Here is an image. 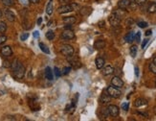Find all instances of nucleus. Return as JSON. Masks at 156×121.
<instances>
[{
	"label": "nucleus",
	"mask_w": 156,
	"mask_h": 121,
	"mask_svg": "<svg viewBox=\"0 0 156 121\" xmlns=\"http://www.w3.org/2000/svg\"><path fill=\"white\" fill-rule=\"evenodd\" d=\"M31 3H34V4H36L39 2V0H29Z\"/></svg>",
	"instance_id": "obj_43"
},
{
	"label": "nucleus",
	"mask_w": 156,
	"mask_h": 121,
	"mask_svg": "<svg viewBox=\"0 0 156 121\" xmlns=\"http://www.w3.org/2000/svg\"><path fill=\"white\" fill-rule=\"evenodd\" d=\"M100 101H101V103H102V104H107V103H109L111 101V96L107 93V91L102 92V94L101 95V98H100Z\"/></svg>",
	"instance_id": "obj_12"
},
{
	"label": "nucleus",
	"mask_w": 156,
	"mask_h": 121,
	"mask_svg": "<svg viewBox=\"0 0 156 121\" xmlns=\"http://www.w3.org/2000/svg\"><path fill=\"white\" fill-rule=\"evenodd\" d=\"M105 40H97V41H95L94 47L96 48V49H102V48H105Z\"/></svg>",
	"instance_id": "obj_19"
},
{
	"label": "nucleus",
	"mask_w": 156,
	"mask_h": 121,
	"mask_svg": "<svg viewBox=\"0 0 156 121\" xmlns=\"http://www.w3.org/2000/svg\"><path fill=\"white\" fill-rule=\"evenodd\" d=\"M111 85L114 86V87H116V88H123V82L120 77L115 76V77H113L112 80H111Z\"/></svg>",
	"instance_id": "obj_9"
},
{
	"label": "nucleus",
	"mask_w": 156,
	"mask_h": 121,
	"mask_svg": "<svg viewBox=\"0 0 156 121\" xmlns=\"http://www.w3.org/2000/svg\"><path fill=\"white\" fill-rule=\"evenodd\" d=\"M134 36H135V34L133 33V32H129V33L126 36L124 40H126L127 42H132V41L134 40Z\"/></svg>",
	"instance_id": "obj_20"
},
{
	"label": "nucleus",
	"mask_w": 156,
	"mask_h": 121,
	"mask_svg": "<svg viewBox=\"0 0 156 121\" xmlns=\"http://www.w3.org/2000/svg\"><path fill=\"white\" fill-rule=\"evenodd\" d=\"M133 2L139 6V5H144L147 2V0H133Z\"/></svg>",
	"instance_id": "obj_32"
},
{
	"label": "nucleus",
	"mask_w": 156,
	"mask_h": 121,
	"mask_svg": "<svg viewBox=\"0 0 156 121\" xmlns=\"http://www.w3.org/2000/svg\"><path fill=\"white\" fill-rule=\"evenodd\" d=\"M149 42V40L148 39H145V40H144V41H143V43H142V48H145V46L147 45V43Z\"/></svg>",
	"instance_id": "obj_40"
},
{
	"label": "nucleus",
	"mask_w": 156,
	"mask_h": 121,
	"mask_svg": "<svg viewBox=\"0 0 156 121\" xmlns=\"http://www.w3.org/2000/svg\"><path fill=\"white\" fill-rule=\"evenodd\" d=\"M67 59H68V61H69L70 63L74 66V68H79V67H80V66H81V63L80 62L79 59L77 58L76 56H74V54L71 55V56H68V57H67Z\"/></svg>",
	"instance_id": "obj_5"
},
{
	"label": "nucleus",
	"mask_w": 156,
	"mask_h": 121,
	"mask_svg": "<svg viewBox=\"0 0 156 121\" xmlns=\"http://www.w3.org/2000/svg\"><path fill=\"white\" fill-rule=\"evenodd\" d=\"M41 22H42V18L39 17V18L37 19V25H40V24H41Z\"/></svg>",
	"instance_id": "obj_45"
},
{
	"label": "nucleus",
	"mask_w": 156,
	"mask_h": 121,
	"mask_svg": "<svg viewBox=\"0 0 156 121\" xmlns=\"http://www.w3.org/2000/svg\"><path fill=\"white\" fill-rule=\"evenodd\" d=\"M130 3H131L130 0H120L119 3H118V7L120 8V9H123L124 10V9L129 8Z\"/></svg>",
	"instance_id": "obj_13"
},
{
	"label": "nucleus",
	"mask_w": 156,
	"mask_h": 121,
	"mask_svg": "<svg viewBox=\"0 0 156 121\" xmlns=\"http://www.w3.org/2000/svg\"><path fill=\"white\" fill-rule=\"evenodd\" d=\"M128 106H129V105H128V103L127 102L123 103V104H122V109H123V110H128Z\"/></svg>",
	"instance_id": "obj_36"
},
{
	"label": "nucleus",
	"mask_w": 156,
	"mask_h": 121,
	"mask_svg": "<svg viewBox=\"0 0 156 121\" xmlns=\"http://www.w3.org/2000/svg\"><path fill=\"white\" fill-rule=\"evenodd\" d=\"M148 12L150 13V14L156 13V2H153V3H151L149 5V8H148Z\"/></svg>",
	"instance_id": "obj_22"
},
{
	"label": "nucleus",
	"mask_w": 156,
	"mask_h": 121,
	"mask_svg": "<svg viewBox=\"0 0 156 121\" xmlns=\"http://www.w3.org/2000/svg\"><path fill=\"white\" fill-rule=\"evenodd\" d=\"M147 104H148V101H147L145 99H144V98H137L134 102V106L137 107V108H139V107L145 106V105H147Z\"/></svg>",
	"instance_id": "obj_14"
},
{
	"label": "nucleus",
	"mask_w": 156,
	"mask_h": 121,
	"mask_svg": "<svg viewBox=\"0 0 156 121\" xmlns=\"http://www.w3.org/2000/svg\"><path fill=\"white\" fill-rule=\"evenodd\" d=\"M39 36V34H38V31H36V32H34V37L35 38H38Z\"/></svg>",
	"instance_id": "obj_42"
},
{
	"label": "nucleus",
	"mask_w": 156,
	"mask_h": 121,
	"mask_svg": "<svg viewBox=\"0 0 156 121\" xmlns=\"http://www.w3.org/2000/svg\"><path fill=\"white\" fill-rule=\"evenodd\" d=\"M113 72H114V68H113L111 66H105V68L102 69V74H103L105 76H108V75H111Z\"/></svg>",
	"instance_id": "obj_16"
},
{
	"label": "nucleus",
	"mask_w": 156,
	"mask_h": 121,
	"mask_svg": "<svg viewBox=\"0 0 156 121\" xmlns=\"http://www.w3.org/2000/svg\"><path fill=\"white\" fill-rule=\"evenodd\" d=\"M149 70H150L153 74H156V63H154V62L149 63Z\"/></svg>",
	"instance_id": "obj_30"
},
{
	"label": "nucleus",
	"mask_w": 156,
	"mask_h": 121,
	"mask_svg": "<svg viewBox=\"0 0 156 121\" xmlns=\"http://www.w3.org/2000/svg\"><path fill=\"white\" fill-rule=\"evenodd\" d=\"M135 72H136V75L138 76V74H139V72H138V67H135Z\"/></svg>",
	"instance_id": "obj_46"
},
{
	"label": "nucleus",
	"mask_w": 156,
	"mask_h": 121,
	"mask_svg": "<svg viewBox=\"0 0 156 121\" xmlns=\"http://www.w3.org/2000/svg\"><path fill=\"white\" fill-rule=\"evenodd\" d=\"M65 110L69 114H72L73 111H75V106L74 105H68V106L65 108Z\"/></svg>",
	"instance_id": "obj_29"
},
{
	"label": "nucleus",
	"mask_w": 156,
	"mask_h": 121,
	"mask_svg": "<svg viewBox=\"0 0 156 121\" xmlns=\"http://www.w3.org/2000/svg\"><path fill=\"white\" fill-rule=\"evenodd\" d=\"M120 22H121V18L118 16V15H115L114 13L109 16V23H110L111 26H113V27L118 26L119 24H120Z\"/></svg>",
	"instance_id": "obj_8"
},
{
	"label": "nucleus",
	"mask_w": 156,
	"mask_h": 121,
	"mask_svg": "<svg viewBox=\"0 0 156 121\" xmlns=\"http://www.w3.org/2000/svg\"><path fill=\"white\" fill-rule=\"evenodd\" d=\"M7 30V25L5 22H0V33H4Z\"/></svg>",
	"instance_id": "obj_28"
},
{
	"label": "nucleus",
	"mask_w": 156,
	"mask_h": 121,
	"mask_svg": "<svg viewBox=\"0 0 156 121\" xmlns=\"http://www.w3.org/2000/svg\"><path fill=\"white\" fill-rule=\"evenodd\" d=\"M153 62H154V63H156V56L154 57V59H153Z\"/></svg>",
	"instance_id": "obj_47"
},
{
	"label": "nucleus",
	"mask_w": 156,
	"mask_h": 121,
	"mask_svg": "<svg viewBox=\"0 0 156 121\" xmlns=\"http://www.w3.org/2000/svg\"><path fill=\"white\" fill-rule=\"evenodd\" d=\"M46 38L49 40H53L55 39V33L53 31H48L47 33H46Z\"/></svg>",
	"instance_id": "obj_27"
},
{
	"label": "nucleus",
	"mask_w": 156,
	"mask_h": 121,
	"mask_svg": "<svg viewBox=\"0 0 156 121\" xmlns=\"http://www.w3.org/2000/svg\"><path fill=\"white\" fill-rule=\"evenodd\" d=\"M4 15H5V17H6L9 21L13 22L15 20V15L12 11H10V10H5V11H4Z\"/></svg>",
	"instance_id": "obj_11"
},
{
	"label": "nucleus",
	"mask_w": 156,
	"mask_h": 121,
	"mask_svg": "<svg viewBox=\"0 0 156 121\" xmlns=\"http://www.w3.org/2000/svg\"><path fill=\"white\" fill-rule=\"evenodd\" d=\"M0 52H1V55L4 56V57H10V56L13 54V51H12L11 46H9V45L3 46V47L1 48Z\"/></svg>",
	"instance_id": "obj_10"
},
{
	"label": "nucleus",
	"mask_w": 156,
	"mask_h": 121,
	"mask_svg": "<svg viewBox=\"0 0 156 121\" xmlns=\"http://www.w3.org/2000/svg\"><path fill=\"white\" fill-rule=\"evenodd\" d=\"M137 25L140 27V28H145V27H148V23L145 21H139L137 23Z\"/></svg>",
	"instance_id": "obj_31"
},
{
	"label": "nucleus",
	"mask_w": 156,
	"mask_h": 121,
	"mask_svg": "<svg viewBox=\"0 0 156 121\" xmlns=\"http://www.w3.org/2000/svg\"><path fill=\"white\" fill-rule=\"evenodd\" d=\"M107 110H108L109 114L113 117H117L119 115V113H120V110L116 105H109Z\"/></svg>",
	"instance_id": "obj_7"
},
{
	"label": "nucleus",
	"mask_w": 156,
	"mask_h": 121,
	"mask_svg": "<svg viewBox=\"0 0 156 121\" xmlns=\"http://www.w3.org/2000/svg\"><path fill=\"white\" fill-rule=\"evenodd\" d=\"M151 33H152V31H151V30H148V31L145 32V36H150Z\"/></svg>",
	"instance_id": "obj_41"
},
{
	"label": "nucleus",
	"mask_w": 156,
	"mask_h": 121,
	"mask_svg": "<svg viewBox=\"0 0 156 121\" xmlns=\"http://www.w3.org/2000/svg\"><path fill=\"white\" fill-rule=\"evenodd\" d=\"M113 13H114L116 15H118L120 18H122L123 16H124V15H126V12H123V9H119V10L113 12Z\"/></svg>",
	"instance_id": "obj_25"
},
{
	"label": "nucleus",
	"mask_w": 156,
	"mask_h": 121,
	"mask_svg": "<svg viewBox=\"0 0 156 121\" xmlns=\"http://www.w3.org/2000/svg\"><path fill=\"white\" fill-rule=\"evenodd\" d=\"M3 66L4 67H6V68L11 67V62H9V61H5V62H3Z\"/></svg>",
	"instance_id": "obj_39"
},
{
	"label": "nucleus",
	"mask_w": 156,
	"mask_h": 121,
	"mask_svg": "<svg viewBox=\"0 0 156 121\" xmlns=\"http://www.w3.org/2000/svg\"><path fill=\"white\" fill-rule=\"evenodd\" d=\"M129 52H130V56L132 58H135L136 57V54H137V46L136 45H132L129 49Z\"/></svg>",
	"instance_id": "obj_24"
},
{
	"label": "nucleus",
	"mask_w": 156,
	"mask_h": 121,
	"mask_svg": "<svg viewBox=\"0 0 156 121\" xmlns=\"http://www.w3.org/2000/svg\"><path fill=\"white\" fill-rule=\"evenodd\" d=\"M79 6L77 4H65V5H62L60 7H58V14H66V13H70L73 10H76L78 9Z\"/></svg>",
	"instance_id": "obj_2"
},
{
	"label": "nucleus",
	"mask_w": 156,
	"mask_h": 121,
	"mask_svg": "<svg viewBox=\"0 0 156 121\" xmlns=\"http://www.w3.org/2000/svg\"><path fill=\"white\" fill-rule=\"evenodd\" d=\"M60 53H61L62 55L65 56V57L71 56L74 54V48H73V46L69 45V44H63L60 47Z\"/></svg>",
	"instance_id": "obj_4"
},
{
	"label": "nucleus",
	"mask_w": 156,
	"mask_h": 121,
	"mask_svg": "<svg viewBox=\"0 0 156 121\" xmlns=\"http://www.w3.org/2000/svg\"><path fill=\"white\" fill-rule=\"evenodd\" d=\"M63 22L68 24V25H72L74 23H76L77 21V18L75 16H67V17H63Z\"/></svg>",
	"instance_id": "obj_15"
},
{
	"label": "nucleus",
	"mask_w": 156,
	"mask_h": 121,
	"mask_svg": "<svg viewBox=\"0 0 156 121\" xmlns=\"http://www.w3.org/2000/svg\"><path fill=\"white\" fill-rule=\"evenodd\" d=\"M45 77L49 81H52L53 78H54V76H53V71H52L51 67H49V66H47V67L45 68Z\"/></svg>",
	"instance_id": "obj_17"
},
{
	"label": "nucleus",
	"mask_w": 156,
	"mask_h": 121,
	"mask_svg": "<svg viewBox=\"0 0 156 121\" xmlns=\"http://www.w3.org/2000/svg\"><path fill=\"white\" fill-rule=\"evenodd\" d=\"M155 84H156V82H155Z\"/></svg>",
	"instance_id": "obj_50"
},
{
	"label": "nucleus",
	"mask_w": 156,
	"mask_h": 121,
	"mask_svg": "<svg viewBox=\"0 0 156 121\" xmlns=\"http://www.w3.org/2000/svg\"><path fill=\"white\" fill-rule=\"evenodd\" d=\"M11 68L13 70V75L17 79H22L25 75V67L17 59H15L11 63Z\"/></svg>",
	"instance_id": "obj_1"
},
{
	"label": "nucleus",
	"mask_w": 156,
	"mask_h": 121,
	"mask_svg": "<svg viewBox=\"0 0 156 121\" xmlns=\"http://www.w3.org/2000/svg\"><path fill=\"white\" fill-rule=\"evenodd\" d=\"M140 38H141V33H140V32H138V33L134 36V40H136L137 42H139V41H140Z\"/></svg>",
	"instance_id": "obj_38"
},
{
	"label": "nucleus",
	"mask_w": 156,
	"mask_h": 121,
	"mask_svg": "<svg viewBox=\"0 0 156 121\" xmlns=\"http://www.w3.org/2000/svg\"><path fill=\"white\" fill-rule=\"evenodd\" d=\"M74 37H75V34H74V32H73L72 30H70V29H65L61 34V39L66 40H73Z\"/></svg>",
	"instance_id": "obj_6"
},
{
	"label": "nucleus",
	"mask_w": 156,
	"mask_h": 121,
	"mask_svg": "<svg viewBox=\"0 0 156 121\" xmlns=\"http://www.w3.org/2000/svg\"><path fill=\"white\" fill-rule=\"evenodd\" d=\"M1 2H2L5 6L11 7V6H13V5L15 4V0H1Z\"/></svg>",
	"instance_id": "obj_26"
},
{
	"label": "nucleus",
	"mask_w": 156,
	"mask_h": 121,
	"mask_svg": "<svg viewBox=\"0 0 156 121\" xmlns=\"http://www.w3.org/2000/svg\"><path fill=\"white\" fill-rule=\"evenodd\" d=\"M28 37H29V34L24 33L23 35H21V36H20V40H21L22 41H24V40H26L27 39H28Z\"/></svg>",
	"instance_id": "obj_34"
},
{
	"label": "nucleus",
	"mask_w": 156,
	"mask_h": 121,
	"mask_svg": "<svg viewBox=\"0 0 156 121\" xmlns=\"http://www.w3.org/2000/svg\"><path fill=\"white\" fill-rule=\"evenodd\" d=\"M1 17H2V12L0 11V19H1Z\"/></svg>",
	"instance_id": "obj_48"
},
{
	"label": "nucleus",
	"mask_w": 156,
	"mask_h": 121,
	"mask_svg": "<svg viewBox=\"0 0 156 121\" xmlns=\"http://www.w3.org/2000/svg\"><path fill=\"white\" fill-rule=\"evenodd\" d=\"M53 3H52V1H50L49 3H48L47 7H46V13H47V15H51L53 14Z\"/></svg>",
	"instance_id": "obj_23"
},
{
	"label": "nucleus",
	"mask_w": 156,
	"mask_h": 121,
	"mask_svg": "<svg viewBox=\"0 0 156 121\" xmlns=\"http://www.w3.org/2000/svg\"><path fill=\"white\" fill-rule=\"evenodd\" d=\"M59 2H61V3H68V2H71V0H59Z\"/></svg>",
	"instance_id": "obj_44"
},
{
	"label": "nucleus",
	"mask_w": 156,
	"mask_h": 121,
	"mask_svg": "<svg viewBox=\"0 0 156 121\" xmlns=\"http://www.w3.org/2000/svg\"><path fill=\"white\" fill-rule=\"evenodd\" d=\"M39 48H40V50L43 52V53H45V54H49L50 53V50H49V48L45 45L44 43H42V42H39Z\"/></svg>",
	"instance_id": "obj_21"
},
{
	"label": "nucleus",
	"mask_w": 156,
	"mask_h": 121,
	"mask_svg": "<svg viewBox=\"0 0 156 121\" xmlns=\"http://www.w3.org/2000/svg\"><path fill=\"white\" fill-rule=\"evenodd\" d=\"M106 91L108 93L109 95L111 96V98H119L121 95H122V92L118 88L114 87V86H110L107 88Z\"/></svg>",
	"instance_id": "obj_3"
},
{
	"label": "nucleus",
	"mask_w": 156,
	"mask_h": 121,
	"mask_svg": "<svg viewBox=\"0 0 156 121\" xmlns=\"http://www.w3.org/2000/svg\"><path fill=\"white\" fill-rule=\"evenodd\" d=\"M50 1H52V0H50Z\"/></svg>",
	"instance_id": "obj_49"
},
{
	"label": "nucleus",
	"mask_w": 156,
	"mask_h": 121,
	"mask_svg": "<svg viewBox=\"0 0 156 121\" xmlns=\"http://www.w3.org/2000/svg\"><path fill=\"white\" fill-rule=\"evenodd\" d=\"M55 74H56V76H57V77H58V76H60V75H61V72H60V70L58 69L57 66L55 67Z\"/></svg>",
	"instance_id": "obj_37"
},
{
	"label": "nucleus",
	"mask_w": 156,
	"mask_h": 121,
	"mask_svg": "<svg viewBox=\"0 0 156 121\" xmlns=\"http://www.w3.org/2000/svg\"><path fill=\"white\" fill-rule=\"evenodd\" d=\"M6 40H7V37L6 36H0V45L5 43Z\"/></svg>",
	"instance_id": "obj_35"
},
{
	"label": "nucleus",
	"mask_w": 156,
	"mask_h": 121,
	"mask_svg": "<svg viewBox=\"0 0 156 121\" xmlns=\"http://www.w3.org/2000/svg\"><path fill=\"white\" fill-rule=\"evenodd\" d=\"M70 71H71V67L67 66V67H64V68L62 69V73L64 74V75H66V74H69Z\"/></svg>",
	"instance_id": "obj_33"
},
{
	"label": "nucleus",
	"mask_w": 156,
	"mask_h": 121,
	"mask_svg": "<svg viewBox=\"0 0 156 121\" xmlns=\"http://www.w3.org/2000/svg\"><path fill=\"white\" fill-rule=\"evenodd\" d=\"M95 64H96V67L98 69H102V67L105 66V60L102 58H97L96 61H95Z\"/></svg>",
	"instance_id": "obj_18"
}]
</instances>
